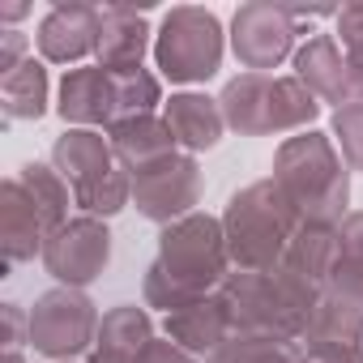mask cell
<instances>
[{"mask_svg": "<svg viewBox=\"0 0 363 363\" xmlns=\"http://www.w3.org/2000/svg\"><path fill=\"white\" fill-rule=\"evenodd\" d=\"M150 342H154L150 312L137 308V303H120L116 312L103 316L94 350H90L86 363H141L145 350H150Z\"/></svg>", "mask_w": 363, "mask_h": 363, "instance_id": "d6986e66", "label": "cell"}, {"mask_svg": "<svg viewBox=\"0 0 363 363\" xmlns=\"http://www.w3.org/2000/svg\"><path fill=\"white\" fill-rule=\"evenodd\" d=\"M0 240H5V269L43 257V248L52 240L43 214L35 210V201L18 184V175L5 179V197H0Z\"/></svg>", "mask_w": 363, "mask_h": 363, "instance_id": "2e32d148", "label": "cell"}, {"mask_svg": "<svg viewBox=\"0 0 363 363\" xmlns=\"http://www.w3.org/2000/svg\"><path fill=\"white\" fill-rule=\"evenodd\" d=\"M0 103L9 120H39L48 111V69L43 60L26 56L13 73L0 77Z\"/></svg>", "mask_w": 363, "mask_h": 363, "instance_id": "7402d4cb", "label": "cell"}, {"mask_svg": "<svg viewBox=\"0 0 363 363\" xmlns=\"http://www.w3.org/2000/svg\"><path fill=\"white\" fill-rule=\"evenodd\" d=\"M99 325H103V316L94 312L86 291L56 286V291L39 295L30 308V346L48 359H77V354L94 350Z\"/></svg>", "mask_w": 363, "mask_h": 363, "instance_id": "30bf717a", "label": "cell"}, {"mask_svg": "<svg viewBox=\"0 0 363 363\" xmlns=\"http://www.w3.org/2000/svg\"><path fill=\"white\" fill-rule=\"evenodd\" d=\"M303 227L308 223L286 201V193L274 184V175L240 189L223 214L231 269H278Z\"/></svg>", "mask_w": 363, "mask_h": 363, "instance_id": "277c9868", "label": "cell"}, {"mask_svg": "<svg viewBox=\"0 0 363 363\" xmlns=\"http://www.w3.org/2000/svg\"><path fill=\"white\" fill-rule=\"evenodd\" d=\"M145 52H154V30L145 22V9H103V35H99V56L94 65L111 73H133L145 69Z\"/></svg>", "mask_w": 363, "mask_h": 363, "instance_id": "e0dca14e", "label": "cell"}, {"mask_svg": "<svg viewBox=\"0 0 363 363\" xmlns=\"http://www.w3.org/2000/svg\"><path fill=\"white\" fill-rule=\"evenodd\" d=\"M223 22L210 9L179 5L154 30V65L171 86H197L210 82L223 65Z\"/></svg>", "mask_w": 363, "mask_h": 363, "instance_id": "52a82bcc", "label": "cell"}, {"mask_svg": "<svg viewBox=\"0 0 363 363\" xmlns=\"http://www.w3.org/2000/svg\"><path fill=\"white\" fill-rule=\"evenodd\" d=\"M337 18L342 9H295V5H244L231 18V48L248 73H274L286 56H295L303 22Z\"/></svg>", "mask_w": 363, "mask_h": 363, "instance_id": "ba28073f", "label": "cell"}, {"mask_svg": "<svg viewBox=\"0 0 363 363\" xmlns=\"http://www.w3.org/2000/svg\"><path fill=\"white\" fill-rule=\"evenodd\" d=\"M141 363H201V359H193L189 350H179V346H175L171 337H154Z\"/></svg>", "mask_w": 363, "mask_h": 363, "instance_id": "83f0119b", "label": "cell"}, {"mask_svg": "<svg viewBox=\"0 0 363 363\" xmlns=\"http://www.w3.org/2000/svg\"><path fill=\"white\" fill-rule=\"evenodd\" d=\"M303 363H363V342H303Z\"/></svg>", "mask_w": 363, "mask_h": 363, "instance_id": "4316f807", "label": "cell"}, {"mask_svg": "<svg viewBox=\"0 0 363 363\" xmlns=\"http://www.w3.org/2000/svg\"><path fill=\"white\" fill-rule=\"evenodd\" d=\"M162 333H167L179 350H189L193 359L206 363V359L235 333V316H231V303H227L223 291H218V295L197 299V303H189V308H179V312H167Z\"/></svg>", "mask_w": 363, "mask_h": 363, "instance_id": "5bb4252c", "label": "cell"}, {"mask_svg": "<svg viewBox=\"0 0 363 363\" xmlns=\"http://www.w3.org/2000/svg\"><path fill=\"white\" fill-rule=\"evenodd\" d=\"M295 77H299L320 103H337V111L354 103V99H350L346 52H342V43H337L333 30H316V35H308V43L295 52Z\"/></svg>", "mask_w": 363, "mask_h": 363, "instance_id": "9a60e30c", "label": "cell"}, {"mask_svg": "<svg viewBox=\"0 0 363 363\" xmlns=\"http://www.w3.org/2000/svg\"><path fill=\"white\" fill-rule=\"evenodd\" d=\"M162 120L175 137V145L184 150V154H201V150H214L223 141V107L218 99L210 94H197V90H184V94H171L162 103Z\"/></svg>", "mask_w": 363, "mask_h": 363, "instance_id": "ac0fdd59", "label": "cell"}, {"mask_svg": "<svg viewBox=\"0 0 363 363\" xmlns=\"http://www.w3.org/2000/svg\"><path fill=\"white\" fill-rule=\"evenodd\" d=\"M107 261H111V231L103 227V218H86V214L69 218L43 248L48 274L73 291L90 286L107 269Z\"/></svg>", "mask_w": 363, "mask_h": 363, "instance_id": "8fae6325", "label": "cell"}, {"mask_svg": "<svg viewBox=\"0 0 363 363\" xmlns=\"http://www.w3.org/2000/svg\"><path fill=\"white\" fill-rule=\"evenodd\" d=\"M333 145L350 171H363V103H350L333 116Z\"/></svg>", "mask_w": 363, "mask_h": 363, "instance_id": "484cf974", "label": "cell"}, {"mask_svg": "<svg viewBox=\"0 0 363 363\" xmlns=\"http://www.w3.org/2000/svg\"><path fill=\"white\" fill-rule=\"evenodd\" d=\"M329 295H342L363 308V210H350L333 227V261H329Z\"/></svg>", "mask_w": 363, "mask_h": 363, "instance_id": "44dd1931", "label": "cell"}, {"mask_svg": "<svg viewBox=\"0 0 363 363\" xmlns=\"http://www.w3.org/2000/svg\"><path fill=\"white\" fill-rule=\"evenodd\" d=\"M223 120L227 128L244 133V137H295L303 133L316 111L320 99L291 73H244L235 82H227L223 99Z\"/></svg>", "mask_w": 363, "mask_h": 363, "instance_id": "5b68a950", "label": "cell"}, {"mask_svg": "<svg viewBox=\"0 0 363 363\" xmlns=\"http://www.w3.org/2000/svg\"><path fill=\"white\" fill-rule=\"evenodd\" d=\"M52 162L65 175V184L86 218H111L133 201L128 171L120 167L111 141L94 128H69L52 145Z\"/></svg>", "mask_w": 363, "mask_h": 363, "instance_id": "8992f818", "label": "cell"}, {"mask_svg": "<svg viewBox=\"0 0 363 363\" xmlns=\"http://www.w3.org/2000/svg\"><path fill=\"white\" fill-rule=\"evenodd\" d=\"M337 43L346 52V69H350V99L363 103V5H350L337 13Z\"/></svg>", "mask_w": 363, "mask_h": 363, "instance_id": "d4e9b609", "label": "cell"}, {"mask_svg": "<svg viewBox=\"0 0 363 363\" xmlns=\"http://www.w3.org/2000/svg\"><path fill=\"white\" fill-rule=\"evenodd\" d=\"M274 184L312 227H337L350 210V167L342 162L333 137L325 133H295L274 154Z\"/></svg>", "mask_w": 363, "mask_h": 363, "instance_id": "3957f363", "label": "cell"}, {"mask_svg": "<svg viewBox=\"0 0 363 363\" xmlns=\"http://www.w3.org/2000/svg\"><path fill=\"white\" fill-rule=\"evenodd\" d=\"M231 278V252L223 235V218L189 214L162 227L158 257L145 269V303L162 312H179L197 299H210Z\"/></svg>", "mask_w": 363, "mask_h": 363, "instance_id": "6da1fadb", "label": "cell"}, {"mask_svg": "<svg viewBox=\"0 0 363 363\" xmlns=\"http://www.w3.org/2000/svg\"><path fill=\"white\" fill-rule=\"evenodd\" d=\"M107 141H111V150H116V158H120V167H124V171H137V167L158 162V158H167V154H175V150H179L162 116H133V120H116V124L107 128Z\"/></svg>", "mask_w": 363, "mask_h": 363, "instance_id": "ffe728a7", "label": "cell"}, {"mask_svg": "<svg viewBox=\"0 0 363 363\" xmlns=\"http://www.w3.org/2000/svg\"><path fill=\"white\" fill-rule=\"evenodd\" d=\"M223 299L231 303L240 333L303 342L312 329V316L325 299V286L282 261L278 269H235L223 286Z\"/></svg>", "mask_w": 363, "mask_h": 363, "instance_id": "7a4b0ae2", "label": "cell"}, {"mask_svg": "<svg viewBox=\"0 0 363 363\" xmlns=\"http://www.w3.org/2000/svg\"><path fill=\"white\" fill-rule=\"evenodd\" d=\"M206 363H303V342H282V337L235 329Z\"/></svg>", "mask_w": 363, "mask_h": 363, "instance_id": "cb8c5ba5", "label": "cell"}, {"mask_svg": "<svg viewBox=\"0 0 363 363\" xmlns=\"http://www.w3.org/2000/svg\"><path fill=\"white\" fill-rule=\"evenodd\" d=\"M18 175V184L26 189V197L35 201V210L43 214V223H48V231L56 235L65 223H69V184H65V175L56 171V167H48V162H26V167H18L13 171Z\"/></svg>", "mask_w": 363, "mask_h": 363, "instance_id": "603a6c76", "label": "cell"}, {"mask_svg": "<svg viewBox=\"0 0 363 363\" xmlns=\"http://www.w3.org/2000/svg\"><path fill=\"white\" fill-rule=\"evenodd\" d=\"M26 13H30V5H0V18H5V22H18Z\"/></svg>", "mask_w": 363, "mask_h": 363, "instance_id": "f546056e", "label": "cell"}, {"mask_svg": "<svg viewBox=\"0 0 363 363\" xmlns=\"http://www.w3.org/2000/svg\"><path fill=\"white\" fill-rule=\"evenodd\" d=\"M99 35H103V9L94 5H56L43 13L35 48L43 65H73L82 69L90 56H99Z\"/></svg>", "mask_w": 363, "mask_h": 363, "instance_id": "7c38bea8", "label": "cell"}, {"mask_svg": "<svg viewBox=\"0 0 363 363\" xmlns=\"http://www.w3.org/2000/svg\"><path fill=\"white\" fill-rule=\"evenodd\" d=\"M22 52H26V35L9 26V30H5V48H0V77H5V73H13V69L26 60Z\"/></svg>", "mask_w": 363, "mask_h": 363, "instance_id": "f1b7e54d", "label": "cell"}, {"mask_svg": "<svg viewBox=\"0 0 363 363\" xmlns=\"http://www.w3.org/2000/svg\"><path fill=\"white\" fill-rule=\"evenodd\" d=\"M56 111L73 124V128H111L120 120V77L103 65H82L69 69L60 82V103Z\"/></svg>", "mask_w": 363, "mask_h": 363, "instance_id": "4fadbf2b", "label": "cell"}, {"mask_svg": "<svg viewBox=\"0 0 363 363\" xmlns=\"http://www.w3.org/2000/svg\"><path fill=\"white\" fill-rule=\"evenodd\" d=\"M128 184H133V206L141 218L150 223H179V218H189L197 214L193 206L201 201V189H206V179H201V167L193 154L184 150H175L158 162H145L137 171H128Z\"/></svg>", "mask_w": 363, "mask_h": 363, "instance_id": "9c48e42d", "label": "cell"}]
</instances>
